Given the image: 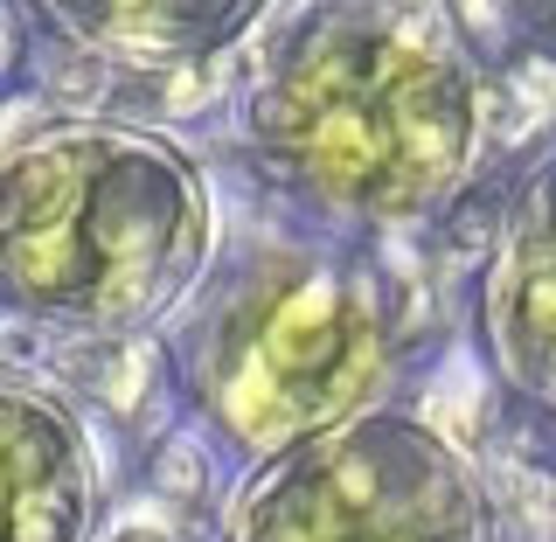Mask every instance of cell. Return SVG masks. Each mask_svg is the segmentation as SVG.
<instances>
[{"label": "cell", "mask_w": 556, "mask_h": 542, "mask_svg": "<svg viewBox=\"0 0 556 542\" xmlns=\"http://www.w3.org/2000/svg\"><path fill=\"white\" fill-rule=\"evenodd\" d=\"M0 474H8V542L91 535V452L56 404L0 396Z\"/></svg>", "instance_id": "6"}, {"label": "cell", "mask_w": 556, "mask_h": 542, "mask_svg": "<svg viewBox=\"0 0 556 542\" xmlns=\"http://www.w3.org/2000/svg\"><path fill=\"white\" fill-rule=\"evenodd\" d=\"M77 35L126 56H188L237 28L251 0H49Z\"/></svg>", "instance_id": "7"}, {"label": "cell", "mask_w": 556, "mask_h": 542, "mask_svg": "<svg viewBox=\"0 0 556 542\" xmlns=\"http://www.w3.org/2000/svg\"><path fill=\"white\" fill-rule=\"evenodd\" d=\"M480 327L494 369L529 404L556 411V167L521 196L480 292Z\"/></svg>", "instance_id": "5"}, {"label": "cell", "mask_w": 556, "mask_h": 542, "mask_svg": "<svg viewBox=\"0 0 556 542\" xmlns=\"http://www.w3.org/2000/svg\"><path fill=\"white\" fill-rule=\"evenodd\" d=\"M208 265L195 167L147 133L84 126L35 139L0 181V286L70 335H126L181 300Z\"/></svg>", "instance_id": "1"}, {"label": "cell", "mask_w": 556, "mask_h": 542, "mask_svg": "<svg viewBox=\"0 0 556 542\" xmlns=\"http://www.w3.org/2000/svg\"><path fill=\"white\" fill-rule=\"evenodd\" d=\"M188 376L216 431L271 459L362 411L382 376V306L334 257H251L202 313Z\"/></svg>", "instance_id": "3"}, {"label": "cell", "mask_w": 556, "mask_h": 542, "mask_svg": "<svg viewBox=\"0 0 556 542\" xmlns=\"http://www.w3.org/2000/svg\"><path fill=\"white\" fill-rule=\"evenodd\" d=\"M112 542H174V535H153V529H126V535H112Z\"/></svg>", "instance_id": "8"}, {"label": "cell", "mask_w": 556, "mask_h": 542, "mask_svg": "<svg viewBox=\"0 0 556 542\" xmlns=\"http://www.w3.org/2000/svg\"><path fill=\"white\" fill-rule=\"evenodd\" d=\"M257 133L313 202L410 216L459 181L473 91L445 49L396 28H327L278 70Z\"/></svg>", "instance_id": "2"}, {"label": "cell", "mask_w": 556, "mask_h": 542, "mask_svg": "<svg viewBox=\"0 0 556 542\" xmlns=\"http://www.w3.org/2000/svg\"><path fill=\"white\" fill-rule=\"evenodd\" d=\"M230 542H494V515L439 431L355 411L257 466Z\"/></svg>", "instance_id": "4"}]
</instances>
